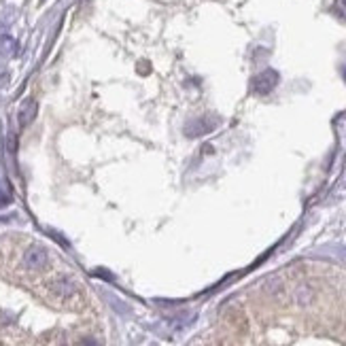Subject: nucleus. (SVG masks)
<instances>
[{"instance_id": "obj_1", "label": "nucleus", "mask_w": 346, "mask_h": 346, "mask_svg": "<svg viewBox=\"0 0 346 346\" xmlns=\"http://www.w3.org/2000/svg\"><path fill=\"white\" fill-rule=\"evenodd\" d=\"M219 117H213V115H204V117H198V119H191L185 124V136L187 138H200V136H206V134L215 132L219 127Z\"/></svg>"}, {"instance_id": "obj_4", "label": "nucleus", "mask_w": 346, "mask_h": 346, "mask_svg": "<svg viewBox=\"0 0 346 346\" xmlns=\"http://www.w3.org/2000/svg\"><path fill=\"white\" fill-rule=\"evenodd\" d=\"M36 113H38V102L36 100H25L22 108H19V115H17V121H19V125L22 127H28L32 121H34L36 117Z\"/></svg>"}, {"instance_id": "obj_3", "label": "nucleus", "mask_w": 346, "mask_h": 346, "mask_svg": "<svg viewBox=\"0 0 346 346\" xmlns=\"http://www.w3.org/2000/svg\"><path fill=\"white\" fill-rule=\"evenodd\" d=\"M24 264L30 268V270H38L47 264V251L43 247H30L24 255Z\"/></svg>"}, {"instance_id": "obj_2", "label": "nucleus", "mask_w": 346, "mask_h": 346, "mask_svg": "<svg viewBox=\"0 0 346 346\" xmlns=\"http://www.w3.org/2000/svg\"><path fill=\"white\" fill-rule=\"evenodd\" d=\"M278 81H280V76H278L276 70H274V68H266V70H261L259 74H255L251 87H253L255 94L266 96V94H270L272 89L278 85Z\"/></svg>"}, {"instance_id": "obj_7", "label": "nucleus", "mask_w": 346, "mask_h": 346, "mask_svg": "<svg viewBox=\"0 0 346 346\" xmlns=\"http://www.w3.org/2000/svg\"><path fill=\"white\" fill-rule=\"evenodd\" d=\"M13 202V191H11V185L6 181H0V208L9 206Z\"/></svg>"}, {"instance_id": "obj_9", "label": "nucleus", "mask_w": 346, "mask_h": 346, "mask_svg": "<svg viewBox=\"0 0 346 346\" xmlns=\"http://www.w3.org/2000/svg\"><path fill=\"white\" fill-rule=\"evenodd\" d=\"M15 136H13V134H11V136H9V151H13V153H15Z\"/></svg>"}, {"instance_id": "obj_8", "label": "nucleus", "mask_w": 346, "mask_h": 346, "mask_svg": "<svg viewBox=\"0 0 346 346\" xmlns=\"http://www.w3.org/2000/svg\"><path fill=\"white\" fill-rule=\"evenodd\" d=\"M310 297H312V293H310L308 287H299V289H297V302L299 304H308Z\"/></svg>"}, {"instance_id": "obj_6", "label": "nucleus", "mask_w": 346, "mask_h": 346, "mask_svg": "<svg viewBox=\"0 0 346 346\" xmlns=\"http://www.w3.org/2000/svg\"><path fill=\"white\" fill-rule=\"evenodd\" d=\"M15 53H17V41H15V38L9 36V34L0 36V55L13 57Z\"/></svg>"}, {"instance_id": "obj_5", "label": "nucleus", "mask_w": 346, "mask_h": 346, "mask_svg": "<svg viewBox=\"0 0 346 346\" xmlns=\"http://www.w3.org/2000/svg\"><path fill=\"white\" fill-rule=\"evenodd\" d=\"M51 291H53L57 297H70V296H74L76 285L70 278L62 276V278H55L53 283H51Z\"/></svg>"}, {"instance_id": "obj_10", "label": "nucleus", "mask_w": 346, "mask_h": 346, "mask_svg": "<svg viewBox=\"0 0 346 346\" xmlns=\"http://www.w3.org/2000/svg\"><path fill=\"white\" fill-rule=\"evenodd\" d=\"M83 346H98L94 340H83Z\"/></svg>"}]
</instances>
